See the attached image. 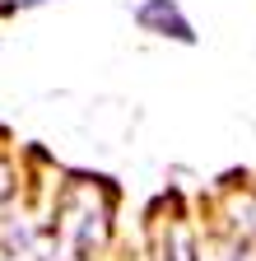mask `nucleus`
<instances>
[{
	"label": "nucleus",
	"instance_id": "nucleus-2",
	"mask_svg": "<svg viewBox=\"0 0 256 261\" xmlns=\"http://www.w3.org/2000/svg\"><path fill=\"white\" fill-rule=\"evenodd\" d=\"M33 5H47V0H19V10H33Z\"/></svg>",
	"mask_w": 256,
	"mask_h": 261
},
{
	"label": "nucleus",
	"instance_id": "nucleus-1",
	"mask_svg": "<svg viewBox=\"0 0 256 261\" xmlns=\"http://www.w3.org/2000/svg\"><path fill=\"white\" fill-rule=\"evenodd\" d=\"M135 23L145 33H154V38H173L182 47H196V28H191V19L182 14L177 0H145V5H135Z\"/></svg>",
	"mask_w": 256,
	"mask_h": 261
}]
</instances>
